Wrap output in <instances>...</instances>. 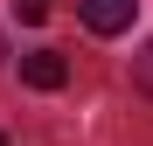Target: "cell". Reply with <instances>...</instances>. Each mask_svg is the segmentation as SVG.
Here are the masks:
<instances>
[{
	"mask_svg": "<svg viewBox=\"0 0 153 146\" xmlns=\"http://www.w3.org/2000/svg\"><path fill=\"white\" fill-rule=\"evenodd\" d=\"M14 14H21V21H42V14H49V0H14Z\"/></svg>",
	"mask_w": 153,
	"mask_h": 146,
	"instance_id": "3957f363",
	"label": "cell"
},
{
	"mask_svg": "<svg viewBox=\"0 0 153 146\" xmlns=\"http://www.w3.org/2000/svg\"><path fill=\"white\" fill-rule=\"evenodd\" d=\"M0 146H7V139H0Z\"/></svg>",
	"mask_w": 153,
	"mask_h": 146,
	"instance_id": "5b68a950",
	"label": "cell"
},
{
	"mask_svg": "<svg viewBox=\"0 0 153 146\" xmlns=\"http://www.w3.org/2000/svg\"><path fill=\"white\" fill-rule=\"evenodd\" d=\"M21 84L28 90H63L70 84V63L56 56V49H35V56H21Z\"/></svg>",
	"mask_w": 153,
	"mask_h": 146,
	"instance_id": "7a4b0ae2",
	"label": "cell"
},
{
	"mask_svg": "<svg viewBox=\"0 0 153 146\" xmlns=\"http://www.w3.org/2000/svg\"><path fill=\"white\" fill-rule=\"evenodd\" d=\"M132 77H139V90H153V49H146V56L132 63Z\"/></svg>",
	"mask_w": 153,
	"mask_h": 146,
	"instance_id": "277c9868",
	"label": "cell"
},
{
	"mask_svg": "<svg viewBox=\"0 0 153 146\" xmlns=\"http://www.w3.org/2000/svg\"><path fill=\"white\" fill-rule=\"evenodd\" d=\"M76 14H84L91 35H125L132 14H139V0H76Z\"/></svg>",
	"mask_w": 153,
	"mask_h": 146,
	"instance_id": "6da1fadb",
	"label": "cell"
}]
</instances>
